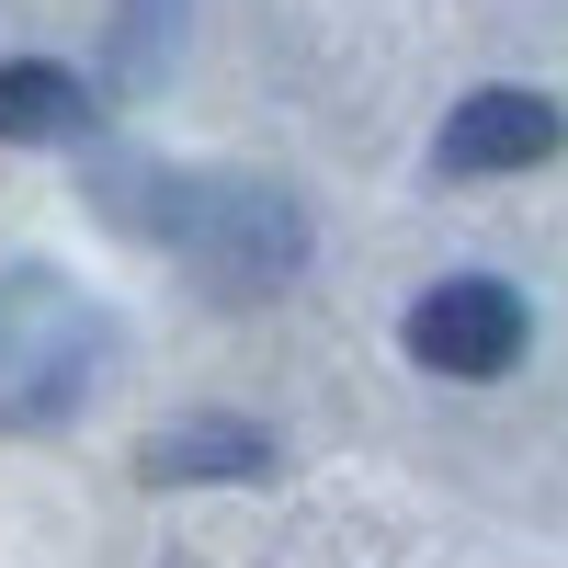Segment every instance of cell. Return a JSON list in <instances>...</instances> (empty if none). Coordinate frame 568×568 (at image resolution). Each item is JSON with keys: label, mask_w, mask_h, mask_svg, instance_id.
<instances>
[{"label": "cell", "mask_w": 568, "mask_h": 568, "mask_svg": "<svg viewBox=\"0 0 568 568\" xmlns=\"http://www.w3.org/2000/svg\"><path fill=\"white\" fill-rule=\"evenodd\" d=\"M171 240H182V262H194L205 296L251 307V296H273V284H296L307 216H296V194H273V182H194L182 216H171Z\"/></svg>", "instance_id": "cell-1"}, {"label": "cell", "mask_w": 568, "mask_h": 568, "mask_svg": "<svg viewBox=\"0 0 568 568\" xmlns=\"http://www.w3.org/2000/svg\"><path fill=\"white\" fill-rule=\"evenodd\" d=\"M524 342H535V318H524V296H511L500 273H444L433 296L409 307V364L420 375H511L524 364Z\"/></svg>", "instance_id": "cell-2"}, {"label": "cell", "mask_w": 568, "mask_h": 568, "mask_svg": "<svg viewBox=\"0 0 568 568\" xmlns=\"http://www.w3.org/2000/svg\"><path fill=\"white\" fill-rule=\"evenodd\" d=\"M557 149H568V114L546 103V91H466V103L444 114V136H433L444 171H535Z\"/></svg>", "instance_id": "cell-3"}, {"label": "cell", "mask_w": 568, "mask_h": 568, "mask_svg": "<svg viewBox=\"0 0 568 568\" xmlns=\"http://www.w3.org/2000/svg\"><path fill=\"white\" fill-rule=\"evenodd\" d=\"M262 466H273V433H262V420L205 409V420H171V433L136 455V478H149V489H194V478H262Z\"/></svg>", "instance_id": "cell-4"}, {"label": "cell", "mask_w": 568, "mask_h": 568, "mask_svg": "<svg viewBox=\"0 0 568 568\" xmlns=\"http://www.w3.org/2000/svg\"><path fill=\"white\" fill-rule=\"evenodd\" d=\"M91 125V80L58 69V58H0V136H23V149H45V136H80Z\"/></svg>", "instance_id": "cell-5"}, {"label": "cell", "mask_w": 568, "mask_h": 568, "mask_svg": "<svg viewBox=\"0 0 568 568\" xmlns=\"http://www.w3.org/2000/svg\"><path fill=\"white\" fill-rule=\"evenodd\" d=\"M171 23H182V0H125V34H114V80L149 91L160 58H171Z\"/></svg>", "instance_id": "cell-6"}]
</instances>
